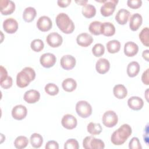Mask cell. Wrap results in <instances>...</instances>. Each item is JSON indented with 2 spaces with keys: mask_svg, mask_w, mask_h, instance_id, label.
<instances>
[{
  "mask_svg": "<svg viewBox=\"0 0 149 149\" xmlns=\"http://www.w3.org/2000/svg\"><path fill=\"white\" fill-rule=\"evenodd\" d=\"M132 129L128 124H123L113 132L111 137L112 143L115 146L123 144L132 134Z\"/></svg>",
  "mask_w": 149,
  "mask_h": 149,
  "instance_id": "1",
  "label": "cell"
},
{
  "mask_svg": "<svg viewBox=\"0 0 149 149\" xmlns=\"http://www.w3.org/2000/svg\"><path fill=\"white\" fill-rule=\"evenodd\" d=\"M36 77L34 70L30 67H25L16 76V84L20 88L27 87L30 83L34 80Z\"/></svg>",
  "mask_w": 149,
  "mask_h": 149,
  "instance_id": "2",
  "label": "cell"
},
{
  "mask_svg": "<svg viewBox=\"0 0 149 149\" xmlns=\"http://www.w3.org/2000/svg\"><path fill=\"white\" fill-rule=\"evenodd\" d=\"M56 24L59 29L65 34L73 32L75 26L73 22L65 13H59L55 19Z\"/></svg>",
  "mask_w": 149,
  "mask_h": 149,
  "instance_id": "3",
  "label": "cell"
},
{
  "mask_svg": "<svg viewBox=\"0 0 149 149\" xmlns=\"http://www.w3.org/2000/svg\"><path fill=\"white\" fill-rule=\"evenodd\" d=\"M83 147L85 149H103L105 144L100 139H96L93 136H87L83 141Z\"/></svg>",
  "mask_w": 149,
  "mask_h": 149,
  "instance_id": "4",
  "label": "cell"
},
{
  "mask_svg": "<svg viewBox=\"0 0 149 149\" xmlns=\"http://www.w3.org/2000/svg\"><path fill=\"white\" fill-rule=\"evenodd\" d=\"M76 111L81 118H87L92 113V107L87 101L81 100L76 103Z\"/></svg>",
  "mask_w": 149,
  "mask_h": 149,
  "instance_id": "5",
  "label": "cell"
},
{
  "mask_svg": "<svg viewBox=\"0 0 149 149\" xmlns=\"http://www.w3.org/2000/svg\"><path fill=\"white\" fill-rule=\"evenodd\" d=\"M98 2L103 3L100 8V12L101 15L104 17H108L113 14L115 12L118 1L117 0H105L98 1Z\"/></svg>",
  "mask_w": 149,
  "mask_h": 149,
  "instance_id": "6",
  "label": "cell"
},
{
  "mask_svg": "<svg viewBox=\"0 0 149 149\" xmlns=\"http://www.w3.org/2000/svg\"><path fill=\"white\" fill-rule=\"evenodd\" d=\"M102 121L104 125L106 127H112L118 123V115L113 111H107L103 114Z\"/></svg>",
  "mask_w": 149,
  "mask_h": 149,
  "instance_id": "7",
  "label": "cell"
},
{
  "mask_svg": "<svg viewBox=\"0 0 149 149\" xmlns=\"http://www.w3.org/2000/svg\"><path fill=\"white\" fill-rule=\"evenodd\" d=\"M56 61V58L55 55L49 52L42 54L40 58V62L41 65L45 68L52 67L55 64Z\"/></svg>",
  "mask_w": 149,
  "mask_h": 149,
  "instance_id": "8",
  "label": "cell"
},
{
  "mask_svg": "<svg viewBox=\"0 0 149 149\" xmlns=\"http://www.w3.org/2000/svg\"><path fill=\"white\" fill-rule=\"evenodd\" d=\"M36 25L39 30L42 32H46L52 28V22L49 17L42 16L38 19Z\"/></svg>",
  "mask_w": 149,
  "mask_h": 149,
  "instance_id": "9",
  "label": "cell"
},
{
  "mask_svg": "<svg viewBox=\"0 0 149 149\" xmlns=\"http://www.w3.org/2000/svg\"><path fill=\"white\" fill-rule=\"evenodd\" d=\"M15 10V4L10 0L0 1V12L3 15L12 14Z\"/></svg>",
  "mask_w": 149,
  "mask_h": 149,
  "instance_id": "10",
  "label": "cell"
},
{
  "mask_svg": "<svg viewBox=\"0 0 149 149\" xmlns=\"http://www.w3.org/2000/svg\"><path fill=\"white\" fill-rule=\"evenodd\" d=\"M46 41L50 47L52 48H56L61 45L63 42V38L58 33L52 32L47 36Z\"/></svg>",
  "mask_w": 149,
  "mask_h": 149,
  "instance_id": "11",
  "label": "cell"
},
{
  "mask_svg": "<svg viewBox=\"0 0 149 149\" xmlns=\"http://www.w3.org/2000/svg\"><path fill=\"white\" fill-rule=\"evenodd\" d=\"M61 124L64 128L68 130H72L74 129L77 126V119L73 115L68 113L62 117Z\"/></svg>",
  "mask_w": 149,
  "mask_h": 149,
  "instance_id": "12",
  "label": "cell"
},
{
  "mask_svg": "<svg viewBox=\"0 0 149 149\" xmlns=\"http://www.w3.org/2000/svg\"><path fill=\"white\" fill-rule=\"evenodd\" d=\"M3 29L6 33L13 34L18 29V23L12 17L8 18L3 22Z\"/></svg>",
  "mask_w": 149,
  "mask_h": 149,
  "instance_id": "13",
  "label": "cell"
},
{
  "mask_svg": "<svg viewBox=\"0 0 149 149\" xmlns=\"http://www.w3.org/2000/svg\"><path fill=\"white\" fill-rule=\"evenodd\" d=\"M27 114V109L26 107L23 105H17L12 108V116L16 120H20L24 119Z\"/></svg>",
  "mask_w": 149,
  "mask_h": 149,
  "instance_id": "14",
  "label": "cell"
},
{
  "mask_svg": "<svg viewBox=\"0 0 149 149\" xmlns=\"http://www.w3.org/2000/svg\"><path fill=\"white\" fill-rule=\"evenodd\" d=\"M76 61L74 56L71 55H66L63 56L60 61L61 66L65 70H71L76 65Z\"/></svg>",
  "mask_w": 149,
  "mask_h": 149,
  "instance_id": "15",
  "label": "cell"
},
{
  "mask_svg": "<svg viewBox=\"0 0 149 149\" xmlns=\"http://www.w3.org/2000/svg\"><path fill=\"white\" fill-rule=\"evenodd\" d=\"M76 42L79 45L83 47H87L92 44L93 38L88 33H82L77 36Z\"/></svg>",
  "mask_w": 149,
  "mask_h": 149,
  "instance_id": "16",
  "label": "cell"
},
{
  "mask_svg": "<svg viewBox=\"0 0 149 149\" xmlns=\"http://www.w3.org/2000/svg\"><path fill=\"white\" fill-rule=\"evenodd\" d=\"M40 98V93L36 90L31 89L27 91L23 96L24 100L29 104H34Z\"/></svg>",
  "mask_w": 149,
  "mask_h": 149,
  "instance_id": "17",
  "label": "cell"
},
{
  "mask_svg": "<svg viewBox=\"0 0 149 149\" xmlns=\"http://www.w3.org/2000/svg\"><path fill=\"white\" fill-rule=\"evenodd\" d=\"M110 68V63L108 59L105 58L99 59L95 64V69L97 72L100 74H105L108 72Z\"/></svg>",
  "mask_w": 149,
  "mask_h": 149,
  "instance_id": "18",
  "label": "cell"
},
{
  "mask_svg": "<svg viewBox=\"0 0 149 149\" xmlns=\"http://www.w3.org/2000/svg\"><path fill=\"white\" fill-rule=\"evenodd\" d=\"M127 105L130 108L134 111L141 109L144 105L143 100L139 97L132 96L127 100Z\"/></svg>",
  "mask_w": 149,
  "mask_h": 149,
  "instance_id": "19",
  "label": "cell"
},
{
  "mask_svg": "<svg viewBox=\"0 0 149 149\" xmlns=\"http://www.w3.org/2000/svg\"><path fill=\"white\" fill-rule=\"evenodd\" d=\"M143 22V18L140 14L134 13L130 18L129 27L132 31H137L141 26Z\"/></svg>",
  "mask_w": 149,
  "mask_h": 149,
  "instance_id": "20",
  "label": "cell"
},
{
  "mask_svg": "<svg viewBox=\"0 0 149 149\" xmlns=\"http://www.w3.org/2000/svg\"><path fill=\"white\" fill-rule=\"evenodd\" d=\"M139 51L138 45L133 41H128L124 45V54L128 57L134 56Z\"/></svg>",
  "mask_w": 149,
  "mask_h": 149,
  "instance_id": "21",
  "label": "cell"
},
{
  "mask_svg": "<svg viewBox=\"0 0 149 149\" xmlns=\"http://www.w3.org/2000/svg\"><path fill=\"white\" fill-rule=\"evenodd\" d=\"M129 16L130 12L129 10L125 9H120L116 14L115 20L119 24L124 25L127 23Z\"/></svg>",
  "mask_w": 149,
  "mask_h": 149,
  "instance_id": "22",
  "label": "cell"
},
{
  "mask_svg": "<svg viewBox=\"0 0 149 149\" xmlns=\"http://www.w3.org/2000/svg\"><path fill=\"white\" fill-rule=\"evenodd\" d=\"M115 27L111 22L102 23L101 26V34L107 37H111L115 34Z\"/></svg>",
  "mask_w": 149,
  "mask_h": 149,
  "instance_id": "23",
  "label": "cell"
},
{
  "mask_svg": "<svg viewBox=\"0 0 149 149\" xmlns=\"http://www.w3.org/2000/svg\"><path fill=\"white\" fill-rule=\"evenodd\" d=\"M140 66L139 63L136 61L130 62L127 66V74L130 77H134L136 76L139 73Z\"/></svg>",
  "mask_w": 149,
  "mask_h": 149,
  "instance_id": "24",
  "label": "cell"
},
{
  "mask_svg": "<svg viewBox=\"0 0 149 149\" xmlns=\"http://www.w3.org/2000/svg\"><path fill=\"white\" fill-rule=\"evenodd\" d=\"M113 93L118 99H123L127 95V90L123 84H116L113 88Z\"/></svg>",
  "mask_w": 149,
  "mask_h": 149,
  "instance_id": "25",
  "label": "cell"
},
{
  "mask_svg": "<svg viewBox=\"0 0 149 149\" xmlns=\"http://www.w3.org/2000/svg\"><path fill=\"white\" fill-rule=\"evenodd\" d=\"M36 15L37 12L35 8L29 6L24 10L23 13V19L26 22L30 23L34 19Z\"/></svg>",
  "mask_w": 149,
  "mask_h": 149,
  "instance_id": "26",
  "label": "cell"
},
{
  "mask_svg": "<svg viewBox=\"0 0 149 149\" xmlns=\"http://www.w3.org/2000/svg\"><path fill=\"white\" fill-rule=\"evenodd\" d=\"M62 87L66 92H72L77 87L76 81L72 78H67L62 83Z\"/></svg>",
  "mask_w": 149,
  "mask_h": 149,
  "instance_id": "27",
  "label": "cell"
},
{
  "mask_svg": "<svg viewBox=\"0 0 149 149\" xmlns=\"http://www.w3.org/2000/svg\"><path fill=\"white\" fill-rule=\"evenodd\" d=\"M83 15L88 19L93 17L96 14V9L95 6L91 4H86L83 6L81 10Z\"/></svg>",
  "mask_w": 149,
  "mask_h": 149,
  "instance_id": "28",
  "label": "cell"
},
{
  "mask_svg": "<svg viewBox=\"0 0 149 149\" xmlns=\"http://www.w3.org/2000/svg\"><path fill=\"white\" fill-rule=\"evenodd\" d=\"M106 47L108 52L115 54L119 51L120 49V43L118 40H112L107 43Z\"/></svg>",
  "mask_w": 149,
  "mask_h": 149,
  "instance_id": "29",
  "label": "cell"
},
{
  "mask_svg": "<svg viewBox=\"0 0 149 149\" xmlns=\"http://www.w3.org/2000/svg\"><path fill=\"white\" fill-rule=\"evenodd\" d=\"M31 146L35 148H40L43 143V138L42 136L38 133H33L30 138Z\"/></svg>",
  "mask_w": 149,
  "mask_h": 149,
  "instance_id": "30",
  "label": "cell"
},
{
  "mask_svg": "<svg viewBox=\"0 0 149 149\" xmlns=\"http://www.w3.org/2000/svg\"><path fill=\"white\" fill-rule=\"evenodd\" d=\"M87 129V132L91 135L100 134L102 130V128L100 123L93 122H90L88 124Z\"/></svg>",
  "mask_w": 149,
  "mask_h": 149,
  "instance_id": "31",
  "label": "cell"
},
{
  "mask_svg": "<svg viewBox=\"0 0 149 149\" xmlns=\"http://www.w3.org/2000/svg\"><path fill=\"white\" fill-rule=\"evenodd\" d=\"M29 144L28 139L24 136H19L14 141V146L17 149L24 148Z\"/></svg>",
  "mask_w": 149,
  "mask_h": 149,
  "instance_id": "32",
  "label": "cell"
},
{
  "mask_svg": "<svg viewBox=\"0 0 149 149\" xmlns=\"http://www.w3.org/2000/svg\"><path fill=\"white\" fill-rule=\"evenodd\" d=\"M101 24H102V23L99 21L92 22L90 24L88 27V30L90 32L95 36L100 35Z\"/></svg>",
  "mask_w": 149,
  "mask_h": 149,
  "instance_id": "33",
  "label": "cell"
},
{
  "mask_svg": "<svg viewBox=\"0 0 149 149\" xmlns=\"http://www.w3.org/2000/svg\"><path fill=\"white\" fill-rule=\"evenodd\" d=\"M149 29L146 27L141 30L139 36L141 43L146 47L149 46Z\"/></svg>",
  "mask_w": 149,
  "mask_h": 149,
  "instance_id": "34",
  "label": "cell"
},
{
  "mask_svg": "<svg viewBox=\"0 0 149 149\" xmlns=\"http://www.w3.org/2000/svg\"><path fill=\"white\" fill-rule=\"evenodd\" d=\"M45 91L49 95H55L59 93L58 87L54 83H49L45 85L44 88Z\"/></svg>",
  "mask_w": 149,
  "mask_h": 149,
  "instance_id": "35",
  "label": "cell"
},
{
  "mask_svg": "<svg viewBox=\"0 0 149 149\" xmlns=\"http://www.w3.org/2000/svg\"><path fill=\"white\" fill-rule=\"evenodd\" d=\"M30 47L35 52H40L44 49V44L41 40L35 39L31 41Z\"/></svg>",
  "mask_w": 149,
  "mask_h": 149,
  "instance_id": "36",
  "label": "cell"
},
{
  "mask_svg": "<svg viewBox=\"0 0 149 149\" xmlns=\"http://www.w3.org/2000/svg\"><path fill=\"white\" fill-rule=\"evenodd\" d=\"M105 52V47L101 43L95 44L92 48V53L96 57H100Z\"/></svg>",
  "mask_w": 149,
  "mask_h": 149,
  "instance_id": "37",
  "label": "cell"
},
{
  "mask_svg": "<svg viewBox=\"0 0 149 149\" xmlns=\"http://www.w3.org/2000/svg\"><path fill=\"white\" fill-rule=\"evenodd\" d=\"M79 148V143L74 139H68L64 144L65 149H78Z\"/></svg>",
  "mask_w": 149,
  "mask_h": 149,
  "instance_id": "38",
  "label": "cell"
},
{
  "mask_svg": "<svg viewBox=\"0 0 149 149\" xmlns=\"http://www.w3.org/2000/svg\"><path fill=\"white\" fill-rule=\"evenodd\" d=\"M13 80L10 76H7L6 78L0 80V85L4 89H8L12 87Z\"/></svg>",
  "mask_w": 149,
  "mask_h": 149,
  "instance_id": "39",
  "label": "cell"
},
{
  "mask_svg": "<svg viewBox=\"0 0 149 149\" xmlns=\"http://www.w3.org/2000/svg\"><path fill=\"white\" fill-rule=\"evenodd\" d=\"M129 148L130 149H141L142 147L139 139L136 137L132 138L129 143Z\"/></svg>",
  "mask_w": 149,
  "mask_h": 149,
  "instance_id": "40",
  "label": "cell"
},
{
  "mask_svg": "<svg viewBox=\"0 0 149 149\" xmlns=\"http://www.w3.org/2000/svg\"><path fill=\"white\" fill-rule=\"evenodd\" d=\"M127 5L129 8L136 9L141 7L142 1L141 0H128L127 1Z\"/></svg>",
  "mask_w": 149,
  "mask_h": 149,
  "instance_id": "41",
  "label": "cell"
},
{
  "mask_svg": "<svg viewBox=\"0 0 149 149\" xmlns=\"http://www.w3.org/2000/svg\"><path fill=\"white\" fill-rule=\"evenodd\" d=\"M45 148L46 149H58L59 144L56 141L51 140L46 143Z\"/></svg>",
  "mask_w": 149,
  "mask_h": 149,
  "instance_id": "42",
  "label": "cell"
},
{
  "mask_svg": "<svg viewBox=\"0 0 149 149\" xmlns=\"http://www.w3.org/2000/svg\"><path fill=\"white\" fill-rule=\"evenodd\" d=\"M148 69H147L142 74L141 76V80L142 82L148 85L149 84V79H148Z\"/></svg>",
  "mask_w": 149,
  "mask_h": 149,
  "instance_id": "43",
  "label": "cell"
},
{
  "mask_svg": "<svg viewBox=\"0 0 149 149\" xmlns=\"http://www.w3.org/2000/svg\"><path fill=\"white\" fill-rule=\"evenodd\" d=\"M71 3V0H58L57 1L58 5L61 8H66Z\"/></svg>",
  "mask_w": 149,
  "mask_h": 149,
  "instance_id": "44",
  "label": "cell"
},
{
  "mask_svg": "<svg viewBox=\"0 0 149 149\" xmlns=\"http://www.w3.org/2000/svg\"><path fill=\"white\" fill-rule=\"evenodd\" d=\"M0 72H1V77H0V80L6 78L7 76H8V72L6 69L2 66H0Z\"/></svg>",
  "mask_w": 149,
  "mask_h": 149,
  "instance_id": "45",
  "label": "cell"
},
{
  "mask_svg": "<svg viewBox=\"0 0 149 149\" xmlns=\"http://www.w3.org/2000/svg\"><path fill=\"white\" fill-rule=\"evenodd\" d=\"M148 52H149V50L148 49H146L144 50L143 53H142V56L143 58L147 62L149 61V58H148Z\"/></svg>",
  "mask_w": 149,
  "mask_h": 149,
  "instance_id": "46",
  "label": "cell"
},
{
  "mask_svg": "<svg viewBox=\"0 0 149 149\" xmlns=\"http://www.w3.org/2000/svg\"><path fill=\"white\" fill-rule=\"evenodd\" d=\"M87 1H76V3H77L78 5H81V6H84L86 4H87Z\"/></svg>",
  "mask_w": 149,
  "mask_h": 149,
  "instance_id": "47",
  "label": "cell"
}]
</instances>
